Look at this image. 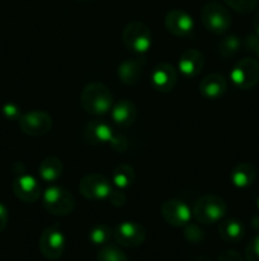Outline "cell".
Instances as JSON below:
<instances>
[{
    "label": "cell",
    "instance_id": "cell-5",
    "mask_svg": "<svg viewBox=\"0 0 259 261\" xmlns=\"http://www.w3.org/2000/svg\"><path fill=\"white\" fill-rule=\"evenodd\" d=\"M122 40L124 46L132 53L145 54L151 47L152 35L150 28L145 23L134 20L123 28Z\"/></svg>",
    "mask_w": 259,
    "mask_h": 261
},
{
    "label": "cell",
    "instance_id": "cell-37",
    "mask_svg": "<svg viewBox=\"0 0 259 261\" xmlns=\"http://www.w3.org/2000/svg\"><path fill=\"white\" fill-rule=\"evenodd\" d=\"M80 2H89V0H80Z\"/></svg>",
    "mask_w": 259,
    "mask_h": 261
},
{
    "label": "cell",
    "instance_id": "cell-19",
    "mask_svg": "<svg viewBox=\"0 0 259 261\" xmlns=\"http://www.w3.org/2000/svg\"><path fill=\"white\" fill-rule=\"evenodd\" d=\"M228 91V81L220 74H210L200 83V92L208 99H217Z\"/></svg>",
    "mask_w": 259,
    "mask_h": 261
},
{
    "label": "cell",
    "instance_id": "cell-33",
    "mask_svg": "<svg viewBox=\"0 0 259 261\" xmlns=\"http://www.w3.org/2000/svg\"><path fill=\"white\" fill-rule=\"evenodd\" d=\"M109 144H111V147L113 148L114 150H117V152H123L127 148V140L126 138L122 137V135L114 134Z\"/></svg>",
    "mask_w": 259,
    "mask_h": 261
},
{
    "label": "cell",
    "instance_id": "cell-18",
    "mask_svg": "<svg viewBox=\"0 0 259 261\" xmlns=\"http://www.w3.org/2000/svg\"><path fill=\"white\" fill-rule=\"evenodd\" d=\"M111 116L114 124L118 126H130L136 121L137 109L130 99H121L111 109Z\"/></svg>",
    "mask_w": 259,
    "mask_h": 261
},
{
    "label": "cell",
    "instance_id": "cell-36",
    "mask_svg": "<svg viewBox=\"0 0 259 261\" xmlns=\"http://www.w3.org/2000/svg\"><path fill=\"white\" fill-rule=\"evenodd\" d=\"M253 28H254V33H255L256 36H259V9L256 10L255 15H254Z\"/></svg>",
    "mask_w": 259,
    "mask_h": 261
},
{
    "label": "cell",
    "instance_id": "cell-1",
    "mask_svg": "<svg viewBox=\"0 0 259 261\" xmlns=\"http://www.w3.org/2000/svg\"><path fill=\"white\" fill-rule=\"evenodd\" d=\"M80 103L85 112L93 116H99L107 114L112 109L113 98L108 87L101 82H91L81 91Z\"/></svg>",
    "mask_w": 259,
    "mask_h": 261
},
{
    "label": "cell",
    "instance_id": "cell-20",
    "mask_svg": "<svg viewBox=\"0 0 259 261\" xmlns=\"http://www.w3.org/2000/svg\"><path fill=\"white\" fill-rule=\"evenodd\" d=\"M256 178V168L251 163L243 162L234 167L230 173L233 185L238 189H245L253 185Z\"/></svg>",
    "mask_w": 259,
    "mask_h": 261
},
{
    "label": "cell",
    "instance_id": "cell-16",
    "mask_svg": "<svg viewBox=\"0 0 259 261\" xmlns=\"http://www.w3.org/2000/svg\"><path fill=\"white\" fill-rule=\"evenodd\" d=\"M145 66L144 58L126 59L122 61L117 69V75L119 81L127 86H135L140 82L142 75V69Z\"/></svg>",
    "mask_w": 259,
    "mask_h": 261
},
{
    "label": "cell",
    "instance_id": "cell-38",
    "mask_svg": "<svg viewBox=\"0 0 259 261\" xmlns=\"http://www.w3.org/2000/svg\"><path fill=\"white\" fill-rule=\"evenodd\" d=\"M256 204H258V209H259V199H258V203H256Z\"/></svg>",
    "mask_w": 259,
    "mask_h": 261
},
{
    "label": "cell",
    "instance_id": "cell-23",
    "mask_svg": "<svg viewBox=\"0 0 259 261\" xmlns=\"http://www.w3.org/2000/svg\"><path fill=\"white\" fill-rule=\"evenodd\" d=\"M113 185L119 190H126L135 182V171L130 165H119L112 173Z\"/></svg>",
    "mask_w": 259,
    "mask_h": 261
},
{
    "label": "cell",
    "instance_id": "cell-9",
    "mask_svg": "<svg viewBox=\"0 0 259 261\" xmlns=\"http://www.w3.org/2000/svg\"><path fill=\"white\" fill-rule=\"evenodd\" d=\"M111 182L101 173H89L79 182V191L85 199L91 201L107 200L111 194Z\"/></svg>",
    "mask_w": 259,
    "mask_h": 261
},
{
    "label": "cell",
    "instance_id": "cell-3",
    "mask_svg": "<svg viewBox=\"0 0 259 261\" xmlns=\"http://www.w3.org/2000/svg\"><path fill=\"white\" fill-rule=\"evenodd\" d=\"M43 208L56 217H65L73 213L75 199L63 186H51L43 193Z\"/></svg>",
    "mask_w": 259,
    "mask_h": 261
},
{
    "label": "cell",
    "instance_id": "cell-22",
    "mask_svg": "<svg viewBox=\"0 0 259 261\" xmlns=\"http://www.w3.org/2000/svg\"><path fill=\"white\" fill-rule=\"evenodd\" d=\"M218 232L223 241L229 242V244H236L243 240L244 234H245V228L238 219H225L218 226Z\"/></svg>",
    "mask_w": 259,
    "mask_h": 261
},
{
    "label": "cell",
    "instance_id": "cell-28",
    "mask_svg": "<svg viewBox=\"0 0 259 261\" xmlns=\"http://www.w3.org/2000/svg\"><path fill=\"white\" fill-rule=\"evenodd\" d=\"M185 240L192 244H200L205 239V233H203L202 229L197 226V224L188 223L187 226H184V231H183Z\"/></svg>",
    "mask_w": 259,
    "mask_h": 261
},
{
    "label": "cell",
    "instance_id": "cell-2",
    "mask_svg": "<svg viewBox=\"0 0 259 261\" xmlns=\"http://www.w3.org/2000/svg\"><path fill=\"white\" fill-rule=\"evenodd\" d=\"M228 212L226 201L221 196L207 194L196 200L193 205V216L201 224H212L220 222Z\"/></svg>",
    "mask_w": 259,
    "mask_h": 261
},
{
    "label": "cell",
    "instance_id": "cell-27",
    "mask_svg": "<svg viewBox=\"0 0 259 261\" xmlns=\"http://www.w3.org/2000/svg\"><path fill=\"white\" fill-rule=\"evenodd\" d=\"M228 7L240 14H249L255 9L258 0H223Z\"/></svg>",
    "mask_w": 259,
    "mask_h": 261
},
{
    "label": "cell",
    "instance_id": "cell-13",
    "mask_svg": "<svg viewBox=\"0 0 259 261\" xmlns=\"http://www.w3.org/2000/svg\"><path fill=\"white\" fill-rule=\"evenodd\" d=\"M178 74L173 65L168 63H160L151 71V86L155 91L168 93L173 91L177 84Z\"/></svg>",
    "mask_w": 259,
    "mask_h": 261
},
{
    "label": "cell",
    "instance_id": "cell-17",
    "mask_svg": "<svg viewBox=\"0 0 259 261\" xmlns=\"http://www.w3.org/2000/svg\"><path fill=\"white\" fill-rule=\"evenodd\" d=\"M113 135L112 127L102 120H93V121L88 122L85 129H84V139L89 144L93 145L111 143Z\"/></svg>",
    "mask_w": 259,
    "mask_h": 261
},
{
    "label": "cell",
    "instance_id": "cell-8",
    "mask_svg": "<svg viewBox=\"0 0 259 261\" xmlns=\"http://www.w3.org/2000/svg\"><path fill=\"white\" fill-rule=\"evenodd\" d=\"M66 239L58 226H50L43 229L40 237L41 254L47 260H57L65 252Z\"/></svg>",
    "mask_w": 259,
    "mask_h": 261
},
{
    "label": "cell",
    "instance_id": "cell-14",
    "mask_svg": "<svg viewBox=\"0 0 259 261\" xmlns=\"http://www.w3.org/2000/svg\"><path fill=\"white\" fill-rule=\"evenodd\" d=\"M13 191L19 200L24 203H35L41 196V186L30 175H20L13 182Z\"/></svg>",
    "mask_w": 259,
    "mask_h": 261
},
{
    "label": "cell",
    "instance_id": "cell-25",
    "mask_svg": "<svg viewBox=\"0 0 259 261\" xmlns=\"http://www.w3.org/2000/svg\"><path fill=\"white\" fill-rule=\"evenodd\" d=\"M96 261H128V257L116 245L107 244L96 254Z\"/></svg>",
    "mask_w": 259,
    "mask_h": 261
},
{
    "label": "cell",
    "instance_id": "cell-21",
    "mask_svg": "<svg viewBox=\"0 0 259 261\" xmlns=\"http://www.w3.org/2000/svg\"><path fill=\"white\" fill-rule=\"evenodd\" d=\"M63 172V165L61 162L60 158L55 157V155H50V157L45 158L42 162L40 163L38 167V173L40 177L46 182H55L61 177Z\"/></svg>",
    "mask_w": 259,
    "mask_h": 261
},
{
    "label": "cell",
    "instance_id": "cell-4",
    "mask_svg": "<svg viewBox=\"0 0 259 261\" xmlns=\"http://www.w3.org/2000/svg\"><path fill=\"white\" fill-rule=\"evenodd\" d=\"M201 22L207 31L221 35L231 27V15L222 4L210 2L201 9Z\"/></svg>",
    "mask_w": 259,
    "mask_h": 261
},
{
    "label": "cell",
    "instance_id": "cell-35",
    "mask_svg": "<svg viewBox=\"0 0 259 261\" xmlns=\"http://www.w3.org/2000/svg\"><path fill=\"white\" fill-rule=\"evenodd\" d=\"M8 224V209L0 203V233L5 229Z\"/></svg>",
    "mask_w": 259,
    "mask_h": 261
},
{
    "label": "cell",
    "instance_id": "cell-29",
    "mask_svg": "<svg viewBox=\"0 0 259 261\" xmlns=\"http://www.w3.org/2000/svg\"><path fill=\"white\" fill-rule=\"evenodd\" d=\"M2 114L9 121H19L20 116H22V111H20L19 106L13 102H8L2 107Z\"/></svg>",
    "mask_w": 259,
    "mask_h": 261
},
{
    "label": "cell",
    "instance_id": "cell-30",
    "mask_svg": "<svg viewBox=\"0 0 259 261\" xmlns=\"http://www.w3.org/2000/svg\"><path fill=\"white\" fill-rule=\"evenodd\" d=\"M246 261H259V234L254 236L245 247Z\"/></svg>",
    "mask_w": 259,
    "mask_h": 261
},
{
    "label": "cell",
    "instance_id": "cell-15",
    "mask_svg": "<svg viewBox=\"0 0 259 261\" xmlns=\"http://www.w3.org/2000/svg\"><path fill=\"white\" fill-rule=\"evenodd\" d=\"M203 65H205V56L196 48L185 50L178 61V69L185 78H193L198 75L203 69Z\"/></svg>",
    "mask_w": 259,
    "mask_h": 261
},
{
    "label": "cell",
    "instance_id": "cell-12",
    "mask_svg": "<svg viewBox=\"0 0 259 261\" xmlns=\"http://www.w3.org/2000/svg\"><path fill=\"white\" fill-rule=\"evenodd\" d=\"M164 24L168 32L177 37H187L195 30L192 15L182 9H172L168 12L165 15Z\"/></svg>",
    "mask_w": 259,
    "mask_h": 261
},
{
    "label": "cell",
    "instance_id": "cell-7",
    "mask_svg": "<svg viewBox=\"0 0 259 261\" xmlns=\"http://www.w3.org/2000/svg\"><path fill=\"white\" fill-rule=\"evenodd\" d=\"M19 127L28 137H43L52 129V117L43 110H30L22 114Z\"/></svg>",
    "mask_w": 259,
    "mask_h": 261
},
{
    "label": "cell",
    "instance_id": "cell-34",
    "mask_svg": "<svg viewBox=\"0 0 259 261\" xmlns=\"http://www.w3.org/2000/svg\"><path fill=\"white\" fill-rule=\"evenodd\" d=\"M217 261H244L241 255L234 250H226L222 254H220Z\"/></svg>",
    "mask_w": 259,
    "mask_h": 261
},
{
    "label": "cell",
    "instance_id": "cell-26",
    "mask_svg": "<svg viewBox=\"0 0 259 261\" xmlns=\"http://www.w3.org/2000/svg\"><path fill=\"white\" fill-rule=\"evenodd\" d=\"M241 41L240 38L236 35H229L226 37H223L221 40L220 46H218V50H220V54L226 59H230L240 50Z\"/></svg>",
    "mask_w": 259,
    "mask_h": 261
},
{
    "label": "cell",
    "instance_id": "cell-10",
    "mask_svg": "<svg viewBox=\"0 0 259 261\" xmlns=\"http://www.w3.org/2000/svg\"><path fill=\"white\" fill-rule=\"evenodd\" d=\"M113 237L117 244L121 246L134 249L144 244L146 239V231L141 224L136 222L124 221L114 228Z\"/></svg>",
    "mask_w": 259,
    "mask_h": 261
},
{
    "label": "cell",
    "instance_id": "cell-11",
    "mask_svg": "<svg viewBox=\"0 0 259 261\" xmlns=\"http://www.w3.org/2000/svg\"><path fill=\"white\" fill-rule=\"evenodd\" d=\"M163 219L173 227L187 226L192 218L190 208L179 199H169L161 204L160 208Z\"/></svg>",
    "mask_w": 259,
    "mask_h": 261
},
{
    "label": "cell",
    "instance_id": "cell-31",
    "mask_svg": "<svg viewBox=\"0 0 259 261\" xmlns=\"http://www.w3.org/2000/svg\"><path fill=\"white\" fill-rule=\"evenodd\" d=\"M107 200H108L113 206L119 208V206H123L124 204H126L127 198L126 194L123 193V190H119L118 189V190H112Z\"/></svg>",
    "mask_w": 259,
    "mask_h": 261
},
{
    "label": "cell",
    "instance_id": "cell-32",
    "mask_svg": "<svg viewBox=\"0 0 259 261\" xmlns=\"http://www.w3.org/2000/svg\"><path fill=\"white\" fill-rule=\"evenodd\" d=\"M245 46L249 51L254 53L259 58V36H256L255 33L246 36Z\"/></svg>",
    "mask_w": 259,
    "mask_h": 261
},
{
    "label": "cell",
    "instance_id": "cell-24",
    "mask_svg": "<svg viewBox=\"0 0 259 261\" xmlns=\"http://www.w3.org/2000/svg\"><path fill=\"white\" fill-rule=\"evenodd\" d=\"M111 236L112 229L109 228V226L101 223L94 226L93 228L89 231L88 239L93 245H96V246H104V245L108 244V241L111 240Z\"/></svg>",
    "mask_w": 259,
    "mask_h": 261
},
{
    "label": "cell",
    "instance_id": "cell-6",
    "mask_svg": "<svg viewBox=\"0 0 259 261\" xmlns=\"http://www.w3.org/2000/svg\"><path fill=\"white\" fill-rule=\"evenodd\" d=\"M230 78L236 88H253L259 82V63L251 58L241 59L230 71Z\"/></svg>",
    "mask_w": 259,
    "mask_h": 261
}]
</instances>
